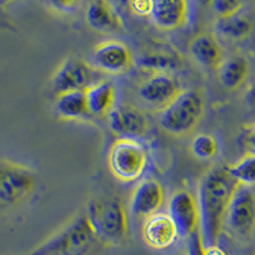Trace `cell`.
Returning a JSON list of instances; mask_svg holds the SVG:
<instances>
[{"mask_svg": "<svg viewBox=\"0 0 255 255\" xmlns=\"http://www.w3.org/2000/svg\"><path fill=\"white\" fill-rule=\"evenodd\" d=\"M142 238L152 249L165 250L174 245L179 238V232L170 216L156 213L145 218L142 227Z\"/></svg>", "mask_w": 255, "mask_h": 255, "instance_id": "obj_13", "label": "cell"}, {"mask_svg": "<svg viewBox=\"0 0 255 255\" xmlns=\"http://www.w3.org/2000/svg\"><path fill=\"white\" fill-rule=\"evenodd\" d=\"M168 216L176 226L179 238L189 239L199 231V204L188 190H179L168 203Z\"/></svg>", "mask_w": 255, "mask_h": 255, "instance_id": "obj_9", "label": "cell"}, {"mask_svg": "<svg viewBox=\"0 0 255 255\" xmlns=\"http://www.w3.org/2000/svg\"><path fill=\"white\" fill-rule=\"evenodd\" d=\"M131 12L136 15H151L152 9H153V1H147V0H135V1H131L130 4Z\"/></svg>", "mask_w": 255, "mask_h": 255, "instance_id": "obj_28", "label": "cell"}, {"mask_svg": "<svg viewBox=\"0 0 255 255\" xmlns=\"http://www.w3.org/2000/svg\"><path fill=\"white\" fill-rule=\"evenodd\" d=\"M84 215L99 243L118 245L127 240L129 235L128 216L119 198H95L88 202Z\"/></svg>", "mask_w": 255, "mask_h": 255, "instance_id": "obj_2", "label": "cell"}, {"mask_svg": "<svg viewBox=\"0 0 255 255\" xmlns=\"http://www.w3.org/2000/svg\"><path fill=\"white\" fill-rule=\"evenodd\" d=\"M216 28L218 29L221 35L226 38L234 41H240L244 38L249 37L252 35L253 26L252 20L245 15L235 14L232 17L227 18H218Z\"/></svg>", "mask_w": 255, "mask_h": 255, "instance_id": "obj_22", "label": "cell"}, {"mask_svg": "<svg viewBox=\"0 0 255 255\" xmlns=\"http://www.w3.org/2000/svg\"><path fill=\"white\" fill-rule=\"evenodd\" d=\"M189 51L198 64L211 69H217L223 60L222 46L212 33H199L195 36L189 44Z\"/></svg>", "mask_w": 255, "mask_h": 255, "instance_id": "obj_17", "label": "cell"}, {"mask_svg": "<svg viewBox=\"0 0 255 255\" xmlns=\"http://www.w3.org/2000/svg\"><path fill=\"white\" fill-rule=\"evenodd\" d=\"M249 73V59L243 54H231L223 58L216 69L218 82L227 91L239 90L247 82Z\"/></svg>", "mask_w": 255, "mask_h": 255, "instance_id": "obj_16", "label": "cell"}, {"mask_svg": "<svg viewBox=\"0 0 255 255\" xmlns=\"http://www.w3.org/2000/svg\"><path fill=\"white\" fill-rule=\"evenodd\" d=\"M88 109L93 116H109L115 109L116 90L111 82H96L87 90Z\"/></svg>", "mask_w": 255, "mask_h": 255, "instance_id": "obj_20", "label": "cell"}, {"mask_svg": "<svg viewBox=\"0 0 255 255\" xmlns=\"http://www.w3.org/2000/svg\"><path fill=\"white\" fill-rule=\"evenodd\" d=\"M245 101L249 108L255 110V81L248 87L247 93H245Z\"/></svg>", "mask_w": 255, "mask_h": 255, "instance_id": "obj_29", "label": "cell"}, {"mask_svg": "<svg viewBox=\"0 0 255 255\" xmlns=\"http://www.w3.org/2000/svg\"><path fill=\"white\" fill-rule=\"evenodd\" d=\"M108 163L116 179L124 183H133L145 170L147 152L136 139L119 138L111 145Z\"/></svg>", "mask_w": 255, "mask_h": 255, "instance_id": "obj_5", "label": "cell"}, {"mask_svg": "<svg viewBox=\"0 0 255 255\" xmlns=\"http://www.w3.org/2000/svg\"><path fill=\"white\" fill-rule=\"evenodd\" d=\"M240 184L231 176L227 166L206 172L199 185L200 234L204 247L218 245L225 229L227 211Z\"/></svg>", "mask_w": 255, "mask_h": 255, "instance_id": "obj_1", "label": "cell"}, {"mask_svg": "<svg viewBox=\"0 0 255 255\" xmlns=\"http://www.w3.org/2000/svg\"><path fill=\"white\" fill-rule=\"evenodd\" d=\"M93 64L109 74H123L133 67V54L127 44L119 40H108L93 49Z\"/></svg>", "mask_w": 255, "mask_h": 255, "instance_id": "obj_11", "label": "cell"}, {"mask_svg": "<svg viewBox=\"0 0 255 255\" xmlns=\"http://www.w3.org/2000/svg\"><path fill=\"white\" fill-rule=\"evenodd\" d=\"M97 241L83 213L24 255H88Z\"/></svg>", "mask_w": 255, "mask_h": 255, "instance_id": "obj_4", "label": "cell"}, {"mask_svg": "<svg viewBox=\"0 0 255 255\" xmlns=\"http://www.w3.org/2000/svg\"><path fill=\"white\" fill-rule=\"evenodd\" d=\"M225 227L241 243H249L254 239L255 194L252 188L239 185L227 211Z\"/></svg>", "mask_w": 255, "mask_h": 255, "instance_id": "obj_6", "label": "cell"}, {"mask_svg": "<svg viewBox=\"0 0 255 255\" xmlns=\"http://www.w3.org/2000/svg\"><path fill=\"white\" fill-rule=\"evenodd\" d=\"M55 110L64 120H78L91 115L88 109L87 90L72 91L56 96Z\"/></svg>", "mask_w": 255, "mask_h": 255, "instance_id": "obj_21", "label": "cell"}, {"mask_svg": "<svg viewBox=\"0 0 255 255\" xmlns=\"http://www.w3.org/2000/svg\"><path fill=\"white\" fill-rule=\"evenodd\" d=\"M93 84V69L87 61L76 56L65 59L51 77V88L56 96L72 91H86Z\"/></svg>", "mask_w": 255, "mask_h": 255, "instance_id": "obj_8", "label": "cell"}, {"mask_svg": "<svg viewBox=\"0 0 255 255\" xmlns=\"http://www.w3.org/2000/svg\"><path fill=\"white\" fill-rule=\"evenodd\" d=\"M163 203V189L154 179L143 180L131 193L130 211L134 217L148 218L156 215Z\"/></svg>", "mask_w": 255, "mask_h": 255, "instance_id": "obj_14", "label": "cell"}, {"mask_svg": "<svg viewBox=\"0 0 255 255\" xmlns=\"http://www.w3.org/2000/svg\"><path fill=\"white\" fill-rule=\"evenodd\" d=\"M204 255H230L226 250L221 248L220 245L213 247H204Z\"/></svg>", "mask_w": 255, "mask_h": 255, "instance_id": "obj_30", "label": "cell"}, {"mask_svg": "<svg viewBox=\"0 0 255 255\" xmlns=\"http://www.w3.org/2000/svg\"><path fill=\"white\" fill-rule=\"evenodd\" d=\"M191 152L199 159H211L217 154L218 143L209 134H198L191 143Z\"/></svg>", "mask_w": 255, "mask_h": 255, "instance_id": "obj_24", "label": "cell"}, {"mask_svg": "<svg viewBox=\"0 0 255 255\" xmlns=\"http://www.w3.org/2000/svg\"><path fill=\"white\" fill-rule=\"evenodd\" d=\"M209 5L218 18H227L239 14L240 9L243 8V3L236 0H215Z\"/></svg>", "mask_w": 255, "mask_h": 255, "instance_id": "obj_25", "label": "cell"}, {"mask_svg": "<svg viewBox=\"0 0 255 255\" xmlns=\"http://www.w3.org/2000/svg\"><path fill=\"white\" fill-rule=\"evenodd\" d=\"M74 5H77V3L74 1H64V3H52L51 6H58L59 10L60 9H65V10H73Z\"/></svg>", "mask_w": 255, "mask_h": 255, "instance_id": "obj_31", "label": "cell"}, {"mask_svg": "<svg viewBox=\"0 0 255 255\" xmlns=\"http://www.w3.org/2000/svg\"><path fill=\"white\" fill-rule=\"evenodd\" d=\"M36 186V177L29 168L15 162H3L0 167V202L4 206L20 203Z\"/></svg>", "mask_w": 255, "mask_h": 255, "instance_id": "obj_7", "label": "cell"}, {"mask_svg": "<svg viewBox=\"0 0 255 255\" xmlns=\"http://www.w3.org/2000/svg\"><path fill=\"white\" fill-rule=\"evenodd\" d=\"M86 22L95 31L109 32L123 27V20L115 6L105 0H96L86 9Z\"/></svg>", "mask_w": 255, "mask_h": 255, "instance_id": "obj_18", "label": "cell"}, {"mask_svg": "<svg viewBox=\"0 0 255 255\" xmlns=\"http://www.w3.org/2000/svg\"><path fill=\"white\" fill-rule=\"evenodd\" d=\"M231 176L240 185L252 188L255 186V156L244 154L238 162L227 166Z\"/></svg>", "mask_w": 255, "mask_h": 255, "instance_id": "obj_23", "label": "cell"}, {"mask_svg": "<svg viewBox=\"0 0 255 255\" xmlns=\"http://www.w3.org/2000/svg\"><path fill=\"white\" fill-rule=\"evenodd\" d=\"M140 67L144 69L156 72H166L176 69L181 64V56L175 47L166 45H156L152 49L147 50L139 60Z\"/></svg>", "mask_w": 255, "mask_h": 255, "instance_id": "obj_19", "label": "cell"}, {"mask_svg": "<svg viewBox=\"0 0 255 255\" xmlns=\"http://www.w3.org/2000/svg\"><path fill=\"white\" fill-rule=\"evenodd\" d=\"M108 118L111 130L122 138H143L147 135L149 129L147 115L130 104L116 105Z\"/></svg>", "mask_w": 255, "mask_h": 255, "instance_id": "obj_12", "label": "cell"}, {"mask_svg": "<svg viewBox=\"0 0 255 255\" xmlns=\"http://www.w3.org/2000/svg\"><path fill=\"white\" fill-rule=\"evenodd\" d=\"M180 83L172 74L166 72L152 73L140 84L138 93L142 101L154 108H159L161 111L171 104L181 92Z\"/></svg>", "mask_w": 255, "mask_h": 255, "instance_id": "obj_10", "label": "cell"}, {"mask_svg": "<svg viewBox=\"0 0 255 255\" xmlns=\"http://www.w3.org/2000/svg\"><path fill=\"white\" fill-rule=\"evenodd\" d=\"M239 144L245 154L255 156V123L243 128V131L239 136Z\"/></svg>", "mask_w": 255, "mask_h": 255, "instance_id": "obj_26", "label": "cell"}, {"mask_svg": "<svg viewBox=\"0 0 255 255\" xmlns=\"http://www.w3.org/2000/svg\"><path fill=\"white\" fill-rule=\"evenodd\" d=\"M206 113V101L199 90H183L161 111L159 125L168 134L188 135L199 125Z\"/></svg>", "mask_w": 255, "mask_h": 255, "instance_id": "obj_3", "label": "cell"}, {"mask_svg": "<svg viewBox=\"0 0 255 255\" xmlns=\"http://www.w3.org/2000/svg\"><path fill=\"white\" fill-rule=\"evenodd\" d=\"M189 14V4L184 0H159L153 1L151 19L163 31H174L185 26Z\"/></svg>", "mask_w": 255, "mask_h": 255, "instance_id": "obj_15", "label": "cell"}, {"mask_svg": "<svg viewBox=\"0 0 255 255\" xmlns=\"http://www.w3.org/2000/svg\"><path fill=\"white\" fill-rule=\"evenodd\" d=\"M188 255H204V243L200 230L197 231L193 236L188 239V249H186Z\"/></svg>", "mask_w": 255, "mask_h": 255, "instance_id": "obj_27", "label": "cell"}]
</instances>
